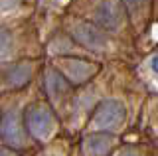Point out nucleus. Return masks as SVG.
<instances>
[{
    "instance_id": "obj_1",
    "label": "nucleus",
    "mask_w": 158,
    "mask_h": 156,
    "mask_svg": "<svg viewBox=\"0 0 158 156\" xmlns=\"http://www.w3.org/2000/svg\"><path fill=\"white\" fill-rule=\"evenodd\" d=\"M26 129L28 133L36 138L44 140L56 130V117L52 109L46 107L44 103H34L26 109Z\"/></svg>"
},
{
    "instance_id": "obj_2",
    "label": "nucleus",
    "mask_w": 158,
    "mask_h": 156,
    "mask_svg": "<svg viewBox=\"0 0 158 156\" xmlns=\"http://www.w3.org/2000/svg\"><path fill=\"white\" fill-rule=\"evenodd\" d=\"M125 117H127V111L123 103H118V101H103L95 111L93 126L95 129H113V126L121 125L125 121Z\"/></svg>"
},
{
    "instance_id": "obj_3",
    "label": "nucleus",
    "mask_w": 158,
    "mask_h": 156,
    "mask_svg": "<svg viewBox=\"0 0 158 156\" xmlns=\"http://www.w3.org/2000/svg\"><path fill=\"white\" fill-rule=\"evenodd\" d=\"M44 87H46L49 99H52L53 103H59V105L65 103L69 99V93H71L69 81L56 69H48L44 73Z\"/></svg>"
},
{
    "instance_id": "obj_4",
    "label": "nucleus",
    "mask_w": 158,
    "mask_h": 156,
    "mask_svg": "<svg viewBox=\"0 0 158 156\" xmlns=\"http://www.w3.org/2000/svg\"><path fill=\"white\" fill-rule=\"evenodd\" d=\"M73 32H75L73 36H75L77 40L83 43V46L93 47V50H103V47H107V38L103 36V34L99 32L93 24L79 22Z\"/></svg>"
},
{
    "instance_id": "obj_5",
    "label": "nucleus",
    "mask_w": 158,
    "mask_h": 156,
    "mask_svg": "<svg viewBox=\"0 0 158 156\" xmlns=\"http://www.w3.org/2000/svg\"><path fill=\"white\" fill-rule=\"evenodd\" d=\"M99 67L95 63H87V61H75V60H67L63 61V73L71 83H85L89 77H93L97 73Z\"/></svg>"
},
{
    "instance_id": "obj_6",
    "label": "nucleus",
    "mask_w": 158,
    "mask_h": 156,
    "mask_svg": "<svg viewBox=\"0 0 158 156\" xmlns=\"http://www.w3.org/2000/svg\"><path fill=\"white\" fill-rule=\"evenodd\" d=\"M95 16H97L99 24H103L105 28L113 30V28H117L123 20V6L117 0H105L103 4H99Z\"/></svg>"
},
{
    "instance_id": "obj_7",
    "label": "nucleus",
    "mask_w": 158,
    "mask_h": 156,
    "mask_svg": "<svg viewBox=\"0 0 158 156\" xmlns=\"http://www.w3.org/2000/svg\"><path fill=\"white\" fill-rule=\"evenodd\" d=\"M2 138L4 142L12 146H24V142H26V136L20 130V123L14 115H6L2 119Z\"/></svg>"
},
{
    "instance_id": "obj_8",
    "label": "nucleus",
    "mask_w": 158,
    "mask_h": 156,
    "mask_svg": "<svg viewBox=\"0 0 158 156\" xmlns=\"http://www.w3.org/2000/svg\"><path fill=\"white\" fill-rule=\"evenodd\" d=\"M83 146L89 156H109L113 148V138L107 134H91L85 138Z\"/></svg>"
},
{
    "instance_id": "obj_9",
    "label": "nucleus",
    "mask_w": 158,
    "mask_h": 156,
    "mask_svg": "<svg viewBox=\"0 0 158 156\" xmlns=\"http://www.w3.org/2000/svg\"><path fill=\"white\" fill-rule=\"evenodd\" d=\"M30 75H32V65L30 63H18L10 71L4 73V85L12 87V89H20L28 83Z\"/></svg>"
},
{
    "instance_id": "obj_10",
    "label": "nucleus",
    "mask_w": 158,
    "mask_h": 156,
    "mask_svg": "<svg viewBox=\"0 0 158 156\" xmlns=\"http://www.w3.org/2000/svg\"><path fill=\"white\" fill-rule=\"evenodd\" d=\"M146 4V0H125V6L128 8V12L132 16H138L142 12V6Z\"/></svg>"
},
{
    "instance_id": "obj_11",
    "label": "nucleus",
    "mask_w": 158,
    "mask_h": 156,
    "mask_svg": "<svg viewBox=\"0 0 158 156\" xmlns=\"http://www.w3.org/2000/svg\"><path fill=\"white\" fill-rule=\"evenodd\" d=\"M150 65H152V71L158 75V55L156 57H152V61H150Z\"/></svg>"
},
{
    "instance_id": "obj_12",
    "label": "nucleus",
    "mask_w": 158,
    "mask_h": 156,
    "mask_svg": "<svg viewBox=\"0 0 158 156\" xmlns=\"http://www.w3.org/2000/svg\"><path fill=\"white\" fill-rule=\"evenodd\" d=\"M125 156H136V154H132V152H127V154H125Z\"/></svg>"
}]
</instances>
